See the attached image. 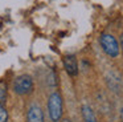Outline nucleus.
I'll list each match as a JSON object with an SVG mask.
<instances>
[{
  "label": "nucleus",
  "instance_id": "obj_8",
  "mask_svg": "<svg viewBox=\"0 0 123 122\" xmlns=\"http://www.w3.org/2000/svg\"><path fill=\"white\" fill-rule=\"evenodd\" d=\"M6 92H7V88L4 84H0V101H4L6 100Z\"/></svg>",
  "mask_w": 123,
  "mask_h": 122
},
{
  "label": "nucleus",
  "instance_id": "obj_7",
  "mask_svg": "<svg viewBox=\"0 0 123 122\" xmlns=\"http://www.w3.org/2000/svg\"><path fill=\"white\" fill-rule=\"evenodd\" d=\"M8 121V113H7L6 108L0 102V122H7Z\"/></svg>",
  "mask_w": 123,
  "mask_h": 122
},
{
  "label": "nucleus",
  "instance_id": "obj_9",
  "mask_svg": "<svg viewBox=\"0 0 123 122\" xmlns=\"http://www.w3.org/2000/svg\"><path fill=\"white\" fill-rule=\"evenodd\" d=\"M120 45H122V48H123V33H122V36H120Z\"/></svg>",
  "mask_w": 123,
  "mask_h": 122
},
{
  "label": "nucleus",
  "instance_id": "obj_11",
  "mask_svg": "<svg viewBox=\"0 0 123 122\" xmlns=\"http://www.w3.org/2000/svg\"><path fill=\"white\" fill-rule=\"evenodd\" d=\"M62 122H72V121H70V119H64Z\"/></svg>",
  "mask_w": 123,
  "mask_h": 122
},
{
  "label": "nucleus",
  "instance_id": "obj_5",
  "mask_svg": "<svg viewBox=\"0 0 123 122\" xmlns=\"http://www.w3.org/2000/svg\"><path fill=\"white\" fill-rule=\"evenodd\" d=\"M64 66H65V70L68 72L69 76L74 77L78 74V62H77L75 56H73V54L65 56L64 57Z\"/></svg>",
  "mask_w": 123,
  "mask_h": 122
},
{
  "label": "nucleus",
  "instance_id": "obj_3",
  "mask_svg": "<svg viewBox=\"0 0 123 122\" xmlns=\"http://www.w3.org/2000/svg\"><path fill=\"white\" fill-rule=\"evenodd\" d=\"M33 90V78L28 74H21L16 77L13 81V92L19 95H25L32 93Z\"/></svg>",
  "mask_w": 123,
  "mask_h": 122
},
{
  "label": "nucleus",
  "instance_id": "obj_2",
  "mask_svg": "<svg viewBox=\"0 0 123 122\" xmlns=\"http://www.w3.org/2000/svg\"><path fill=\"white\" fill-rule=\"evenodd\" d=\"M99 42H101V47H102V49H103V52L106 53L107 56H110V57H112V58L119 56L120 45H119V42H118V40L115 39L112 34H109V33L101 34Z\"/></svg>",
  "mask_w": 123,
  "mask_h": 122
},
{
  "label": "nucleus",
  "instance_id": "obj_6",
  "mask_svg": "<svg viewBox=\"0 0 123 122\" xmlns=\"http://www.w3.org/2000/svg\"><path fill=\"white\" fill-rule=\"evenodd\" d=\"M81 113H82L83 122H98L97 121V117H95L94 110L91 109L90 105H87V103H83L82 105V108H81Z\"/></svg>",
  "mask_w": 123,
  "mask_h": 122
},
{
  "label": "nucleus",
  "instance_id": "obj_4",
  "mask_svg": "<svg viewBox=\"0 0 123 122\" xmlns=\"http://www.w3.org/2000/svg\"><path fill=\"white\" fill-rule=\"evenodd\" d=\"M27 122H44L43 109L37 103H32L27 113Z\"/></svg>",
  "mask_w": 123,
  "mask_h": 122
},
{
  "label": "nucleus",
  "instance_id": "obj_1",
  "mask_svg": "<svg viewBox=\"0 0 123 122\" xmlns=\"http://www.w3.org/2000/svg\"><path fill=\"white\" fill-rule=\"evenodd\" d=\"M48 111L53 122H60L62 117V97L60 93L53 92L48 98Z\"/></svg>",
  "mask_w": 123,
  "mask_h": 122
},
{
  "label": "nucleus",
  "instance_id": "obj_10",
  "mask_svg": "<svg viewBox=\"0 0 123 122\" xmlns=\"http://www.w3.org/2000/svg\"><path fill=\"white\" fill-rule=\"evenodd\" d=\"M120 117H122V122H123V109H122V113H120Z\"/></svg>",
  "mask_w": 123,
  "mask_h": 122
}]
</instances>
